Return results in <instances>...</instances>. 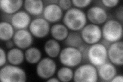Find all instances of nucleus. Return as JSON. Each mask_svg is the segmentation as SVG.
Segmentation results:
<instances>
[{"label":"nucleus","mask_w":123,"mask_h":82,"mask_svg":"<svg viewBox=\"0 0 123 82\" xmlns=\"http://www.w3.org/2000/svg\"><path fill=\"white\" fill-rule=\"evenodd\" d=\"M63 22L71 32H80L87 23L86 14L82 9L71 7L64 14Z\"/></svg>","instance_id":"nucleus-1"},{"label":"nucleus","mask_w":123,"mask_h":82,"mask_svg":"<svg viewBox=\"0 0 123 82\" xmlns=\"http://www.w3.org/2000/svg\"><path fill=\"white\" fill-rule=\"evenodd\" d=\"M102 32L104 40L110 44L120 41L123 37L122 23L117 19H107L103 24Z\"/></svg>","instance_id":"nucleus-2"},{"label":"nucleus","mask_w":123,"mask_h":82,"mask_svg":"<svg viewBox=\"0 0 123 82\" xmlns=\"http://www.w3.org/2000/svg\"><path fill=\"white\" fill-rule=\"evenodd\" d=\"M85 54L89 63L97 68L108 60L107 47L105 44L99 42L88 47L86 50Z\"/></svg>","instance_id":"nucleus-3"},{"label":"nucleus","mask_w":123,"mask_h":82,"mask_svg":"<svg viewBox=\"0 0 123 82\" xmlns=\"http://www.w3.org/2000/svg\"><path fill=\"white\" fill-rule=\"evenodd\" d=\"M60 63L64 66L70 68L78 66L83 60V53L80 49L66 46L62 49L59 56Z\"/></svg>","instance_id":"nucleus-4"},{"label":"nucleus","mask_w":123,"mask_h":82,"mask_svg":"<svg viewBox=\"0 0 123 82\" xmlns=\"http://www.w3.org/2000/svg\"><path fill=\"white\" fill-rule=\"evenodd\" d=\"M0 80L2 82H25L27 75L24 70L18 66L5 65L1 68Z\"/></svg>","instance_id":"nucleus-5"},{"label":"nucleus","mask_w":123,"mask_h":82,"mask_svg":"<svg viewBox=\"0 0 123 82\" xmlns=\"http://www.w3.org/2000/svg\"><path fill=\"white\" fill-rule=\"evenodd\" d=\"M98 77L97 68L87 63L79 66L75 69L73 80L76 82H96Z\"/></svg>","instance_id":"nucleus-6"},{"label":"nucleus","mask_w":123,"mask_h":82,"mask_svg":"<svg viewBox=\"0 0 123 82\" xmlns=\"http://www.w3.org/2000/svg\"><path fill=\"white\" fill-rule=\"evenodd\" d=\"M56 70L55 62L52 58L46 57L42 58L37 64L36 73L41 79L47 80L55 75Z\"/></svg>","instance_id":"nucleus-7"},{"label":"nucleus","mask_w":123,"mask_h":82,"mask_svg":"<svg viewBox=\"0 0 123 82\" xmlns=\"http://www.w3.org/2000/svg\"><path fill=\"white\" fill-rule=\"evenodd\" d=\"M80 33L84 42L87 45L98 43L102 38V28L98 25L92 23L86 24L80 30Z\"/></svg>","instance_id":"nucleus-8"},{"label":"nucleus","mask_w":123,"mask_h":82,"mask_svg":"<svg viewBox=\"0 0 123 82\" xmlns=\"http://www.w3.org/2000/svg\"><path fill=\"white\" fill-rule=\"evenodd\" d=\"M50 23L44 18L38 17L31 20L29 26V30L36 38H42L48 36L50 32Z\"/></svg>","instance_id":"nucleus-9"},{"label":"nucleus","mask_w":123,"mask_h":82,"mask_svg":"<svg viewBox=\"0 0 123 82\" xmlns=\"http://www.w3.org/2000/svg\"><path fill=\"white\" fill-rule=\"evenodd\" d=\"M108 59L110 63L117 66L123 64V42L118 41L110 44L107 48Z\"/></svg>","instance_id":"nucleus-10"},{"label":"nucleus","mask_w":123,"mask_h":82,"mask_svg":"<svg viewBox=\"0 0 123 82\" xmlns=\"http://www.w3.org/2000/svg\"><path fill=\"white\" fill-rule=\"evenodd\" d=\"M33 37L27 29L17 30L14 33L12 40L17 47L21 49H26L33 44Z\"/></svg>","instance_id":"nucleus-11"},{"label":"nucleus","mask_w":123,"mask_h":82,"mask_svg":"<svg viewBox=\"0 0 123 82\" xmlns=\"http://www.w3.org/2000/svg\"><path fill=\"white\" fill-rule=\"evenodd\" d=\"M86 16L87 20L95 25H101L107 21L108 15L106 10L99 6H93L88 9Z\"/></svg>","instance_id":"nucleus-12"},{"label":"nucleus","mask_w":123,"mask_h":82,"mask_svg":"<svg viewBox=\"0 0 123 82\" xmlns=\"http://www.w3.org/2000/svg\"><path fill=\"white\" fill-rule=\"evenodd\" d=\"M43 15L49 23L55 24L63 19L64 13L58 4H48L44 7Z\"/></svg>","instance_id":"nucleus-13"},{"label":"nucleus","mask_w":123,"mask_h":82,"mask_svg":"<svg viewBox=\"0 0 123 82\" xmlns=\"http://www.w3.org/2000/svg\"><path fill=\"white\" fill-rule=\"evenodd\" d=\"M31 22L30 15L25 10H20L11 15L10 20L14 28L17 30L25 29L29 27Z\"/></svg>","instance_id":"nucleus-14"},{"label":"nucleus","mask_w":123,"mask_h":82,"mask_svg":"<svg viewBox=\"0 0 123 82\" xmlns=\"http://www.w3.org/2000/svg\"><path fill=\"white\" fill-rule=\"evenodd\" d=\"M97 70L99 79L105 82H110L117 73L115 65L108 61L97 67Z\"/></svg>","instance_id":"nucleus-15"},{"label":"nucleus","mask_w":123,"mask_h":82,"mask_svg":"<svg viewBox=\"0 0 123 82\" xmlns=\"http://www.w3.org/2000/svg\"><path fill=\"white\" fill-rule=\"evenodd\" d=\"M24 5L22 0H1L0 8L2 12L7 15H12L20 11Z\"/></svg>","instance_id":"nucleus-16"},{"label":"nucleus","mask_w":123,"mask_h":82,"mask_svg":"<svg viewBox=\"0 0 123 82\" xmlns=\"http://www.w3.org/2000/svg\"><path fill=\"white\" fill-rule=\"evenodd\" d=\"M23 6L26 12L34 17L43 14L45 7L44 2L41 0H26Z\"/></svg>","instance_id":"nucleus-17"},{"label":"nucleus","mask_w":123,"mask_h":82,"mask_svg":"<svg viewBox=\"0 0 123 82\" xmlns=\"http://www.w3.org/2000/svg\"><path fill=\"white\" fill-rule=\"evenodd\" d=\"M64 42L66 46L72 47L80 49L83 52L84 56L87 49L85 48V43L84 42L80 32H69Z\"/></svg>","instance_id":"nucleus-18"},{"label":"nucleus","mask_w":123,"mask_h":82,"mask_svg":"<svg viewBox=\"0 0 123 82\" xmlns=\"http://www.w3.org/2000/svg\"><path fill=\"white\" fill-rule=\"evenodd\" d=\"M69 29L64 24L55 23L50 28V32L53 39L57 41H64L69 34Z\"/></svg>","instance_id":"nucleus-19"},{"label":"nucleus","mask_w":123,"mask_h":82,"mask_svg":"<svg viewBox=\"0 0 123 82\" xmlns=\"http://www.w3.org/2000/svg\"><path fill=\"white\" fill-rule=\"evenodd\" d=\"M7 61L10 64L18 66L23 63L25 59V53L22 49L13 47L8 50L7 53Z\"/></svg>","instance_id":"nucleus-20"},{"label":"nucleus","mask_w":123,"mask_h":82,"mask_svg":"<svg viewBox=\"0 0 123 82\" xmlns=\"http://www.w3.org/2000/svg\"><path fill=\"white\" fill-rule=\"evenodd\" d=\"M44 51L48 57L55 58L59 57L61 51V47L59 41L51 38L45 42L44 46Z\"/></svg>","instance_id":"nucleus-21"},{"label":"nucleus","mask_w":123,"mask_h":82,"mask_svg":"<svg viewBox=\"0 0 123 82\" xmlns=\"http://www.w3.org/2000/svg\"><path fill=\"white\" fill-rule=\"evenodd\" d=\"M14 28L8 21H2L0 23V39L3 41H7L13 38L15 33Z\"/></svg>","instance_id":"nucleus-22"},{"label":"nucleus","mask_w":123,"mask_h":82,"mask_svg":"<svg viewBox=\"0 0 123 82\" xmlns=\"http://www.w3.org/2000/svg\"><path fill=\"white\" fill-rule=\"evenodd\" d=\"M41 50L36 47H30L25 52V59L28 63L36 64L42 59Z\"/></svg>","instance_id":"nucleus-23"},{"label":"nucleus","mask_w":123,"mask_h":82,"mask_svg":"<svg viewBox=\"0 0 123 82\" xmlns=\"http://www.w3.org/2000/svg\"><path fill=\"white\" fill-rule=\"evenodd\" d=\"M74 71L72 68L63 66L60 68L57 72V77L60 81L68 82L74 79Z\"/></svg>","instance_id":"nucleus-24"},{"label":"nucleus","mask_w":123,"mask_h":82,"mask_svg":"<svg viewBox=\"0 0 123 82\" xmlns=\"http://www.w3.org/2000/svg\"><path fill=\"white\" fill-rule=\"evenodd\" d=\"M72 5L74 7L80 9L86 8L90 5L92 1L91 0H84V1H79V0H72L71 1Z\"/></svg>","instance_id":"nucleus-25"},{"label":"nucleus","mask_w":123,"mask_h":82,"mask_svg":"<svg viewBox=\"0 0 123 82\" xmlns=\"http://www.w3.org/2000/svg\"><path fill=\"white\" fill-rule=\"evenodd\" d=\"M58 5L63 10L67 11L71 8L72 4L71 1L69 0H60L59 1Z\"/></svg>","instance_id":"nucleus-26"},{"label":"nucleus","mask_w":123,"mask_h":82,"mask_svg":"<svg viewBox=\"0 0 123 82\" xmlns=\"http://www.w3.org/2000/svg\"><path fill=\"white\" fill-rule=\"evenodd\" d=\"M101 2L103 5L107 8H113L118 4L120 1L118 0H102Z\"/></svg>","instance_id":"nucleus-27"},{"label":"nucleus","mask_w":123,"mask_h":82,"mask_svg":"<svg viewBox=\"0 0 123 82\" xmlns=\"http://www.w3.org/2000/svg\"><path fill=\"white\" fill-rule=\"evenodd\" d=\"M7 61V53L2 47L0 48V67H2L5 66Z\"/></svg>","instance_id":"nucleus-28"},{"label":"nucleus","mask_w":123,"mask_h":82,"mask_svg":"<svg viewBox=\"0 0 123 82\" xmlns=\"http://www.w3.org/2000/svg\"><path fill=\"white\" fill-rule=\"evenodd\" d=\"M116 18L118 19L117 21L122 23L123 22V6L119 7L116 11Z\"/></svg>","instance_id":"nucleus-29"},{"label":"nucleus","mask_w":123,"mask_h":82,"mask_svg":"<svg viewBox=\"0 0 123 82\" xmlns=\"http://www.w3.org/2000/svg\"><path fill=\"white\" fill-rule=\"evenodd\" d=\"M110 82H123V76L122 75H116L115 76L113 79Z\"/></svg>","instance_id":"nucleus-30"},{"label":"nucleus","mask_w":123,"mask_h":82,"mask_svg":"<svg viewBox=\"0 0 123 82\" xmlns=\"http://www.w3.org/2000/svg\"><path fill=\"white\" fill-rule=\"evenodd\" d=\"M6 48L10 49L11 48H12L14 47V46L15 45L14 43V42L13 41V40H9V41H7L6 42Z\"/></svg>","instance_id":"nucleus-31"},{"label":"nucleus","mask_w":123,"mask_h":82,"mask_svg":"<svg viewBox=\"0 0 123 82\" xmlns=\"http://www.w3.org/2000/svg\"><path fill=\"white\" fill-rule=\"evenodd\" d=\"M46 81H47V82H60V80L58 79H57V78L53 77L49 78V79H48L46 80Z\"/></svg>","instance_id":"nucleus-32"}]
</instances>
